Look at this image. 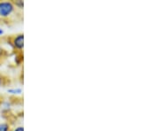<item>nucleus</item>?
<instances>
[{"label": "nucleus", "mask_w": 159, "mask_h": 131, "mask_svg": "<svg viewBox=\"0 0 159 131\" xmlns=\"http://www.w3.org/2000/svg\"><path fill=\"white\" fill-rule=\"evenodd\" d=\"M8 93H11V94H13V95H17V94H20L22 93V90L20 88H17V89H8L7 90Z\"/></svg>", "instance_id": "nucleus-6"}, {"label": "nucleus", "mask_w": 159, "mask_h": 131, "mask_svg": "<svg viewBox=\"0 0 159 131\" xmlns=\"http://www.w3.org/2000/svg\"><path fill=\"white\" fill-rule=\"evenodd\" d=\"M11 125L9 122H1L0 123V131H11Z\"/></svg>", "instance_id": "nucleus-4"}, {"label": "nucleus", "mask_w": 159, "mask_h": 131, "mask_svg": "<svg viewBox=\"0 0 159 131\" xmlns=\"http://www.w3.org/2000/svg\"><path fill=\"white\" fill-rule=\"evenodd\" d=\"M11 83V78L6 74H0V88L10 85Z\"/></svg>", "instance_id": "nucleus-3"}, {"label": "nucleus", "mask_w": 159, "mask_h": 131, "mask_svg": "<svg viewBox=\"0 0 159 131\" xmlns=\"http://www.w3.org/2000/svg\"><path fill=\"white\" fill-rule=\"evenodd\" d=\"M12 3L18 10H23V7H24V2L23 1L17 0V1H12Z\"/></svg>", "instance_id": "nucleus-5"}, {"label": "nucleus", "mask_w": 159, "mask_h": 131, "mask_svg": "<svg viewBox=\"0 0 159 131\" xmlns=\"http://www.w3.org/2000/svg\"><path fill=\"white\" fill-rule=\"evenodd\" d=\"M11 131H24V127H22V126H18L15 129H11Z\"/></svg>", "instance_id": "nucleus-7"}, {"label": "nucleus", "mask_w": 159, "mask_h": 131, "mask_svg": "<svg viewBox=\"0 0 159 131\" xmlns=\"http://www.w3.org/2000/svg\"><path fill=\"white\" fill-rule=\"evenodd\" d=\"M20 14L12 1H0V23L11 25L19 21Z\"/></svg>", "instance_id": "nucleus-1"}, {"label": "nucleus", "mask_w": 159, "mask_h": 131, "mask_svg": "<svg viewBox=\"0 0 159 131\" xmlns=\"http://www.w3.org/2000/svg\"><path fill=\"white\" fill-rule=\"evenodd\" d=\"M4 101H5V97L2 96V95H0V105H2V104H3Z\"/></svg>", "instance_id": "nucleus-8"}, {"label": "nucleus", "mask_w": 159, "mask_h": 131, "mask_svg": "<svg viewBox=\"0 0 159 131\" xmlns=\"http://www.w3.org/2000/svg\"><path fill=\"white\" fill-rule=\"evenodd\" d=\"M8 44L11 46L12 51L15 52V54L18 53H23V48H24V35L20 33L17 35H9L6 38Z\"/></svg>", "instance_id": "nucleus-2"}, {"label": "nucleus", "mask_w": 159, "mask_h": 131, "mask_svg": "<svg viewBox=\"0 0 159 131\" xmlns=\"http://www.w3.org/2000/svg\"><path fill=\"white\" fill-rule=\"evenodd\" d=\"M4 34V30L3 29H0V35H2Z\"/></svg>", "instance_id": "nucleus-9"}]
</instances>
